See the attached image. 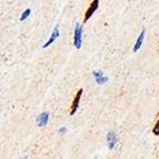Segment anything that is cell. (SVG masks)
<instances>
[{"label":"cell","mask_w":159,"mask_h":159,"mask_svg":"<svg viewBox=\"0 0 159 159\" xmlns=\"http://www.w3.org/2000/svg\"><path fill=\"white\" fill-rule=\"evenodd\" d=\"M82 43V25L76 24L75 26V31H74V46L77 49L81 48Z\"/></svg>","instance_id":"cell-1"},{"label":"cell","mask_w":159,"mask_h":159,"mask_svg":"<svg viewBox=\"0 0 159 159\" xmlns=\"http://www.w3.org/2000/svg\"><path fill=\"white\" fill-rule=\"evenodd\" d=\"M82 91H84V89H79V90L77 91V93H76V96L74 97V100H72L71 106H70V111H69V115H70V116L75 115L76 111H77L78 107H79L80 98H81V96H82Z\"/></svg>","instance_id":"cell-3"},{"label":"cell","mask_w":159,"mask_h":159,"mask_svg":"<svg viewBox=\"0 0 159 159\" xmlns=\"http://www.w3.org/2000/svg\"><path fill=\"white\" fill-rule=\"evenodd\" d=\"M145 34H146V29L143 28V30H141L140 34L138 36L137 40H136V43H135V47H134V52H137L139 49H140L141 45H143V38H145Z\"/></svg>","instance_id":"cell-7"},{"label":"cell","mask_w":159,"mask_h":159,"mask_svg":"<svg viewBox=\"0 0 159 159\" xmlns=\"http://www.w3.org/2000/svg\"><path fill=\"white\" fill-rule=\"evenodd\" d=\"M98 7H99V0H93V1H91L90 5H89V7H88V9L86 10V12H85V17H84V24H86V22H87L88 20L91 18V16L95 13V11L98 9Z\"/></svg>","instance_id":"cell-2"},{"label":"cell","mask_w":159,"mask_h":159,"mask_svg":"<svg viewBox=\"0 0 159 159\" xmlns=\"http://www.w3.org/2000/svg\"><path fill=\"white\" fill-rule=\"evenodd\" d=\"M152 134L155 136H159V114H158V119H157L156 124H155L154 128H152Z\"/></svg>","instance_id":"cell-10"},{"label":"cell","mask_w":159,"mask_h":159,"mask_svg":"<svg viewBox=\"0 0 159 159\" xmlns=\"http://www.w3.org/2000/svg\"><path fill=\"white\" fill-rule=\"evenodd\" d=\"M49 120V114L48 112H43L37 117V125L38 127H45Z\"/></svg>","instance_id":"cell-6"},{"label":"cell","mask_w":159,"mask_h":159,"mask_svg":"<svg viewBox=\"0 0 159 159\" xmlns=\"http://www.w3.org/2000/svg\"><path fill=\"white\" fill-rule=\"evenodd\" d=\"M59 37V27L58 26H56L55 27V29H53V31H52V34H51V36H50V38H49V40H48L47 43H45V45L43 46V48H48L49 46L51 45V43L55 41V40L57 39V38Z\"/></svg>","instance_id":"cell-8"},{"label":"cell","mask_w":159,"mask_h":159,"mask_svg":"<svg viewBox=\"0 0 159 159\" xmlns=\"http://www.w3.org/2000/svg\"><path fill=\"white\" fill-rule=\"evenodd\" d=\"M118 141V137H117L116 133L115 131H109L108 135H107V143H108V148L110 150L116 147V143Z\"/></svg>","instance_id":"cell-5"},{"label":"cell","mask_w":159,"mask_h":159,"mask_svg":"<svg viewBox=\"0 0 159 159\" xmlns=\"http://www.w3.org/2000/svg\"><path fill=\"white\" fill-rule=\"evenodd\" d=\"M93 75L96 79V82H97L98 85H105V84H107V81H108V77L105 76L103 72L100 71V70H93Z\"/></svg>","instance_id":"cell-4"},{"label":"cell","mask_w":159,"mask_h":159,"mask_svg":"<svg viewBox=\"0 0 159 159\" xmlns=\"http://www.w3.org/2000/svg\"><path fill=\"white\" fill-rule=\"evenodd\" d=\"M30 15H31V9H30V8H27L26 10H25L24 12H22L21 17H20V20H21V21H25V20H26V19L28 18V17H29Z\"/></svg>","instance_id":"cell-9"},{"label":"cell","mask_w":159,"mask_h":159,"mask_svg":"<svg viewBox=\"0 0 159 159\" xmlns=\"http://www.w3.org/2000/svg\"><path fill=\"white\" fill-rule=\"evenodd\" d=\"M58 131H59V134H60V135H64V134L67 131V128L66 127H62V128H60Z\"/></svg>","instance_id":"cell-11"}]
</instances>
